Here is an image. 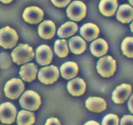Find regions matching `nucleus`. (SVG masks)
<instances>
[{"label": "nucleus", "instance_id": "f257e3e1", "mask_svg": "<svg viewBox=\"0 0 133 125\" xmlns=\"http://www.w3.org/2000/svg\"><path fill=\"white\" fill-rule=\"evenodd\" d=\"M11 57L14 63L20 65L32 60L34 57V52L29 45L20 44L14 49L11 53Z\"/></svg>", "mask_w": 133, "mask_h": 125}, {"label": "nucleus", "instance_id": "f03ea898", "mask_svg": "<svg viewBox=\"0 0 133 125\" xmlns=\"http://www.w3.org/2000/svg\"><path fill=\"white\" fill-rule=\"evenodd\" d=\"M19 103L23 109L34 111L37 110L41 106V97L33 90H27L21 96Z\"/></svg>", "mask_w": 133, "mask_h": 125}, {"label": "nucleus", "instance_id": "7ed1b4c3", "mask_svg": "<svg viewBox=\"0 0 133 125\" xmlns=\"http://www.w3.org/2000/svg\"><path fill=\"white\" fill-rule=\"evenodd\" d=\"M97 71L103 77H110L115 74L116 69V61L111 56H106L98 60Z\"/></svg>", "mask_w": 133, "mask_h": 125}, {"label": "nucleus", "instance_id": "20e7f679", "mask_svg": "<svg viewBox=\"0 0 133 125\" xmlns=\"http://www.w3.org/2000/svg\"><path fill=\"white\" fill-rule=\"evenodd\" d=\"M19 37L16 31L10 27L0 29V46L5 49L13 48L16 45Z\"/></svg>", "mask_w": 133, "mask_h": 125}, {"label": "nucleus", "instance_id": "39448f33", "mask_svg": "<svg viewBox=\"0 0 133 125\" xmlns=\"http://www.w3.org/2000/svg\"><path fill=\"white\" fill-rule=\"evenodd\" d=\"M25 89V84L19 78H12L5 85L4 92L7 97L16 99L21 95Z\"/></svg>", "mask_w": 133, "mask_h": 125}, {"label": "nucleus", "instance_id": "423d86ee", "mask_svg": "<svg viewBox=\"0 0 133 125\" xmlns=\"http://www.w3.org/2000/svg\"><path fill=\"white\" fill-rule=\"evenodd\" d=\"M86 5L80 1H75L69 5L66 9V14L69 19L79 21L83 19L86 15Z\"/></svg>", "mask_w": 133, "mask_h": 125}, {"label": "nucleus", "instance_id": "0eeeda50", "mask_svg": "<svg viewBox=\"0 0 133 125\" xmlns=\"http://www.w3.org/2000/svg\"><path fill=\"white\" fill-rule=\"evenodd\" d=\"M59 76V69L54 65L42 68L38 73L39 80L45 84H53L57 80Z\"/></svg>", "mask_w": 133, "mask_h": 125}, {"label": "nucleus", "instance_id": "6e6552de", "mask_svg": "<svg viewBox=\"0 0 133 125\" xmlns=\"http://www.w3.org/2000/svg\"><path fill=\"white\" fill-rule=\"evenodd\" d=\"M17 115L16 108L10 103H5L0 105V121L3 124L14 123Z\"/></svg>", "mask_w": 133, "mask_h": 125}, {"label": "nucleus", "instance_id": "1a4fd4ad", "mask_svg": "<svg viewBox=\"0 0 133 125\" xmlns=\"http://www.w3.org/2000/svg\"><path fill=\"white\" fill-rule=\"evenodd\" d=\"M132 93V87L130 84H122L117 87L112 93V99L116 104H122L127 101Z\"/></svg>", "mask_w": 133, "mask_h": 125}, {"label": "nucleus", "instance_id": "9d476101", "mask_svg": "<svg viewBox=\"0 0 133 125\" xmlns=\"http://www.w3.org/2000/svg\"><path fill=\"white\" fill-rule=\"evenodd\" d=\"M23 18L26 22L29 23L36 24L42 21L43 18V11L38 7H29L23 11Z\"/></svg>", "mask_w": 133, "mask_h": 125}, {"label": "nucleus", "instance_id": "9b49d317", "mask_svg": "<svg viewBox=\"0 0 133 125\" xmlns=\"http://www.w3.org/2000/svg\"><path fill=\"white\" fill-rule=\"evenodd\" d=\"M37 61L41 65H47L51 63L53 59V52L48 45H42L37 49Z\"/></svg>", "mask_w": 133, "mask_h": 125}, {"label": "nucleus", "instance_id": "f8f14e48", "mask_svg": "<svg viewBox=\"0 0 133 125\" xmlns=\"http://www.w3.org/2000/svg\"><path fill=\"white\" fill-rule=\"evenodd\" d=\"M67 89L71 95L79 96L85 93L86 83L81 78H76L70 81L67 84Z\"/></svg>", "mask_w": 133, "mask_h": 125}, {"label": "nucleus", "instance_id": "ddd939ff", "mask_svg": "<svg viewBox=\"0 0 133 125\" xmlns=\"http://www.w3.org/2000/svg\"><path fill=\"white\" fill-rule=\"evenodd\" d=\"M56 27L53 21L50 20L44 21L38 27V33L41 38L45 39H51L55 35Z\"/></svg>", "mask_w": 133, "mask_h": 125}, {"label": "nucleus", "instance_id": "4468645a", "mask_svg": "<svg viewBox=\"0 0 133 125\" xmlns=\"http://www.w3.org/2000/svg\"><path fill=\"white\" fill-rule=\"evenodd\" d=\"M81 35L85 38L87 41H91L96 39L100 33L98 26L93 23H87L83 25L80 30Z\"/></svg>", "mask_w": 133, "mask_h": 125}, {"label": "nucleus", "instance_id": "2eb2a0df", "mask_svg": "<svg viewBox=\"0 0 133 125\" xmlns=\"http://www.w3.org/2000/svg\"><path fill=\"white\" fill-rule=\"evenodd\" d=\"M85 104L87 109L94 113H101L107 108L105 101L100 97H89Z\"/></svg>", "mask_w": 133, "mask_h": 125}, {"label": "nucleus", "instance_id": "dca6fc26", "mask_svg": "<svg viewBox=\"0 0 133 125\" xmlns=\"http://www.w3.org/2000/svg\"><path fill=\"white\" fill-rule=\"evenodd\" d=\"M37 73V66L33 63H28L21 67L19 75L24 81L31 82L36 78Z\"/></svg>", "mask_w": 133, "mask_h": 125}, {"label": "nucleus", "instance_id": "f3484780", "mask_svg": "<svg viewBox=\"0 0 133 125\" xmlns=\"http://www.w3.org/2000/svg\"><path fill=\"white\" fill-rule=\"evenodd\" d=\"M118 8L117 0H101L99 3V10L104 16H112Z\"/></svg>", "mask_w": 133, "mask_h": 125}, {"label": "nucleus", "instance_id": "a211bd4d", "mask_svg": "<svg viewBox=\"0 0 133 125\" xmlns=\"http://www.w3.org/2000/svg\"><path fill=\"white\" fill-rule=\"evenodd\" d=\"M109 45L107 42L103 39H98L91 43V51L95 57H100L107 53Z\"/></svg>", "mask_w": 133, "mask_h": 125}, {"label": "nucleus", "instance_id": "6ab92c4d", "mask_svg": "<svg viewBox=\"0 0 133 125\" xmlns=\"http://www.w3.org/2000/svg\"><path fill=\"white\" fill-rule=\"evenodd\" d=\"M79 72V67L74 62H66L61 67V74L63 78L71 79L77 76Z\"/></svg>", "mask_w": 133, "mask_h": 125}, {"label": "nucleus", "instance_id": "aec40b11", "mask_svg": "<svg viewBox=\"0 0 133 125\" xmlns=\"http://www.w3.org/2000/svg\"><path fill=\"white\" fill-rule=\"evenodd\" d=\"M116 18L124 23H129L133 20V8L129 5H122L116 13Z\"/></svg>", "mask_w": 133, "mask_h": 125}, {"label": "nucleus", "instance_id": "412c9836", "mask_svg": "<svg viewBox=\"0 0 133 125\" xmlns=\"http://www.w3.org/2000/svg\"><path fill=\"white\" fill-rule=\"evenodd\" d=\"M69 47L71 51L75 54H81L86 49L87 43L81 37H73L70 39Z\"/></svg>", "mask_w": 133, "mask_h": 125}, {"label": "nucleus", "instance_id": "4be33fe9", "mask_svg": "<svg viewBox=\"0 0 133 125\" xmlns=\"http://www.w3.org/2000/svg\"><path fill=\"white\" fill-rule=\"evenodd\" d=\"M78 30V25L74 22H66L59 29L57 34L61 38L69 37Z\"/></svg>", "mask_w": 133, "mask_h": 125}, {"label": "nucleus", "instance_id": "5701e85b", "mask_svg": "<svg viewBox=\"0 0 133 125\" xmlns=\"http://www.w3.org/2000/svg\"><path fill=\"white\" fill-rule=\"evenodd\" d=\"M35 118L33 113L27 110H21L17 118L18 125H32L35 123Z\"/></svg>", "mask_w": 133, "mask_h": 125}, {"label": "nucleus", "instance_id": "b1692460", "mask_svg": "<svg viewBox=\"0 0 133 125\" xmlns=\"http://www.w3.org/2000/svg\"><path fill=\"white\" fill-rule=\"evenodd\" d=\"M55 52L59 57H65L69 53L67 42L65 39H58L55 43Z\"/></svg>", "mask_w": 133, "mask_h": 125}, {"label": "nucleus", "instance_id": "393cba45", "mask_svg": "<svg viewBox=\"0 0 133 125\" xmlns=\"http://www.w3.org/2000/svg\"><path fill=\"white\" fill-rule=\"evenodd\" d=\"M123 53L127 57L133 58V37H127L121 45Z\"/></svg>", "mask_w": 133, "mask_h": 125}, {"label": "nucleus", "instance_id": "a878e982", "mask_svg": "<svg viewBox=\"0 0 133 125\" xmlns=\"http://www.w3.org/2000/svg\"><path fill=\"white\" fill-rule=\"evenodd\" d=\"M119 119L117 115L109 114L104 116L102 122V125H118Z\"/></svg>", "mask_w": 133, "mask_h": 125}, {"label": "nucleus", "instance_id": "bb28decb", "mask_svg": "<svg viewBox=\"0 0 133 125\" xmlns=\"http://www.w3.org/2000/svg\"><path fill=\"white\" fill-rule=\"evenodd\" d=\"M11 65V60L6 53H0V68L7 69Z\"/></svg>", "mask_w": 133, "mask_h": 125}, {"label": "nucleus", "instance_id": "cd10ccee", "mask_svg": "<svg viewBox=\"0 0 133 125\" xmlns=\"http://www.w3.org/2000/svg\"><path fill=\"white\" fill-rule=\"evenodd\" d=\"M120 125H133V116L126 115L123 116L121 119Z\"/></svg>", "mask_w": 133, "mask_h": 125}, {"label": "nucleus", "instance_id": "c85d7f7f", "mask_svg": "<svg viewBox=\"0 0 133 125\" xmlns=\"http://www.w3.org/2000/svg\"><path fill=\"white\" fill-rule=\"evenodd\" d=\"M51 2L56 7L64 8L70 3L71 0H51Z\"/></svg>", "mask_w": 133, "mask_h": 125}, {"label": "nucleus", "instance_id": "c756f323", "mask_svg": "<svg viewBox=\"0 0 133 125\" xmlns=\"http://www.w3.org/2000/svg\"><path fill=\"white\" fill-rule=\"evenodd\" d=\"M45 125H61L60 122L56 118H50L47 119Z\"/></svg>", "mask_w": 133, "mask_h": 125}, {"label": "nucleus", "instance_id": "7c9ffc66", "mask_svg": "<svg viewBox=\"0 0 133 125\" xmlns=\"http://www.w3.org/2000/svg\"><path fill=\"white\" fill-rule=\"evenodd\" d=\"M128 107H129V109L130 111V113H132L133 114V95H132V96H130V99L129 100V102H128Z\"/></svg>", "mask_w": 133, "mask_h": 125}, {"label": "nucleus", "instance_id": "2f4dec72", "mask_svg": "<svg viewBox=\"0 0 133 125\" xmlns=\"http://www.w3.org/2000/svg\"><path fill=\"white\" fill-rule=\"evenodd\" d=\"M84 125H100V124L98 123V122H95V121H88L87 122H86Z\"/></svg>", "mask_w": 133, "mask_h": 125}, {"label": "nucleus", "instance_id": "473e14b6", "mask_svg": "<svg viewBox=\"0 0 133 125\" xmlns=\"http://www.w3.org/2000/svg\"><path fill=\"white\" fill-rule=\"evenodd\" d=\"M13 0H0V2H3V3H9L12 2Z\"/></svg>", "mask_w": 133, "mask_h": 125}, {"label": "nucleus", "instance_id": "72a5a7b5", "mask_svg": "<svg viewBox=\"0 0 133 125\" xmlns=\"http://www.w3.org/2000/svg\"><path fill=\"white\" fill-rule=\"evenodd\" d=\"M130 29H131L132 32V33H133V21H132V22L131 24H130Z\"/></svg>", "mask_w": 133, "mask_h": 125}, {"label": "nucleus", "instance_id": "f704fd0d", "mask_svg": "<svg viewBox=\"0 0 133 125\" xmlns=\"http://www.w3.org/2000/svg\"><path fill=\"white\" fill-rule=\"evenodd\" d=\"M129 2H130V4H131L133 6V0H129Z\"/></svg>", "mask_w": 133, "mask_h": 125}]
</instances>
